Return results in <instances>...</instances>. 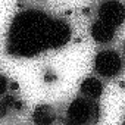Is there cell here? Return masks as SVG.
<instances>
[{
	"mask_svg": "<svg viewBox=\"0 0 125 125\" xmlns=\"http://www.w3.org/2000/svg\"><path fill=\"white\" fill-rule=\"evenodd\" d=\"M8 112H9L8 104L5 103V100H0V119H3V118L8 115Z\"/></svg>",
	"mask_w": 125,
	"mask_h": 125,
	"instance_id": "cell-9",
	"label": "cell"
},
{
	"mask_svg": "<svg viewBox=\"0 0 125 125\" xmlns=\"http://www.w3.org/2000/svg\"><path fill=\"white\" fill-rule=\"evenodd\" d=\"M71 34V27L65 21L38 9H28L12 19L6 34V52L16 57H32L60 49L69 41Z\"/></svg>",
	"mask_w": 125,
	"mask_h": 125,
	"instance_id": "cell-1",
	"label": "cell"
},
{
	"mask_svg": "<svg viewBox=\"0 0 125 125\" xmlns=\"http://www.w3.org/2000/svg\"><path fill=\"white\" fill-rule=\"evenodd\" d=\"M97 15L99 21L118 30L125 19V8L121 2H104L99 6Z\"/></svg>",
	"mask_w": 125,
	"mask_h": 125,
	"instance_id": "cell-4",
	"label": "cell"
},
{
	"mask_svg": "<svg viewBox=\"0 0 125 125\" xmlns=\"http://www.w3.org/2000/svg\"><path fill=\"white\" fill-rule=\"evenodd\" d=\"M80 91L85 96V99L96 100L103 94V84H102L100 80H97L94 77H88L81 83Z\"/></svg>",
	"mask_w": 125,
	"mask_h": 125,
	"instance_id": "cell-6",
	"label": "cell"
},
{
	"mask_svg": "<svg viewBox=\"0 0 125 125\" xmlns=\"http://www.w3.org/2000/svg\"><path fill=\"white\" fill-rule=\"evenodd\" d=\"M8 87H9V81H8V78H6L5 75L0 74V96H3V94L6 93Z\"/></svg>",
	"mask_w": 125,
	"mask_h": 125,
	"instance_id": "cell-8",
	"label": "cell"
},
{
	"mask_svg": "<svg viewBox=\"0 0 125 125\" xmlns=\"http://www.w3.org/2000/svg\"><path fill=\"white\" fill-rule=\"evenodd\" d=\"M100 107L94 100L77 97L71 102L65 115V125H91L99 121Z\"/></svg>",
	"mask_w": 125,
	"mask_h": 125,
	"instance_id": "cell-2",
	"label": "cell"
},
{
	"mask_svg": "<svg viewBox=\"0 0 125 125\" xmlns=\"http://www.w3.org/2000/svg\"><path fill=\"white\" fill-rule=\"evenodd\" d=\"M56 121V112L50 104H38L32 112V122L35 125H52Z\"/></svg>",
	"mask_w": 125,
	"mask_h": 125,
	"instance_id": "cell-7",
	"label": "cell"
},
{
	"mask_svg": "<svg viewBox=\"0 0 125 125\" xmlns=\"http://www.w3.org/2000/svg\"><path fill=\"white\" fill-rule=\"evenodd\" d=\"M94 69L104 78L116 77L122 69V59L115 50H102L94 59Z\"/></svg>",
	"mask_w": 125,
	"mask_h": 125,
	"instance_id": "cell-3",
	"label": "cell"
},
{
	"mask_svg": "<svg viewBox=\"0 0 125 125\" xmlns=\"http://www.w3.org/2000/svg\"><path fill=\"white\" fill-rule=\"evenodd\" d=\"M91 37L94 38V41L100 43V44H107L110 43L113 38H115V34H116V30L102 21H96L93 25H91Z\"/></svg>",
	"mask_w": 125,
	"mask_h": 125,
	"instance_id": "cell-5",
	"label": "cell"
}]
</instances>
